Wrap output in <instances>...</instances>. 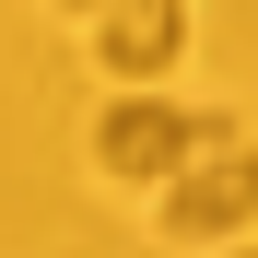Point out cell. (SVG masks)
Instances as JSON below:
<instances>
[{
  "instance_id": "3957f363",
  "label": "cell",
  "mask_w": 258,
  "mask_h": 258,
  "mask_svg": "<svg viewBox=\"0 0 258 258\" xmlns=\"http://www.w3.org/2000/svg\"><path fill=\"white\" fill-rule=\"evenodd\" d=\"M94 12H106V35H94V59H106L117 82H153L164 59L188 47V12H176V0H94Z\"/></svg>"
},
{
  "instance_id": "6da1fadb",
  "label": "cell",
  "mask_w": 258,
  "mask_h": 258,
  "mask_svg": "<svg viewBox=\"0 0 258 258\" xmlns=\"http://www.w3.org/2000/svg\"><path fill=\"white\" fill-rule=\"evenodd\" d=\"M258 223V141H235V129H188V153H176V176H164V235H235Z\"/></svg>"
},
{
  "instance_id": "277c9868",
  "label": "cell",
  "mask_w": 258,
  "mask_h": 258,
  "mask_svg": "<svg viewBox=\"0 0 258 258\" xmlns=\"http://www.w3.org/2000/svg\"><path fill=\"white\" fill-rule=\"evenodd\" d=\"M71 12H94V0H71Z\"/></svg>"
},
{
  "instance_id": "7a4b0ae2",
  "label": "cell",
  "mask_w": 258,
  "mask_h": 258,
  "mask_svg": "<svg viewBox=\"0 0 258 258\" xmlns=\"http://www.w3.org/2000/svg\"><path fill=\"white\" fill-rule=\"evenodd\" d=\"M176 153H188V117L153 106V94H117V106L94 117V164L129 176V188H164V176H176Z\"/></svg>"
}]
</instances>
